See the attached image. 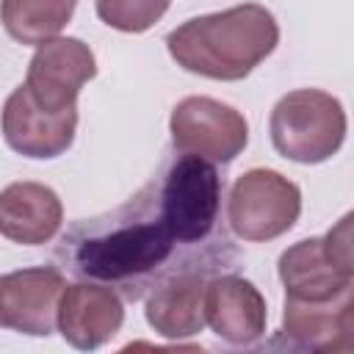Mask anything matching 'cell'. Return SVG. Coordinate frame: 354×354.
<instances>
[{
    "label": "cell",
    "instance_id": "6da1fadb",
    "mask_svg": "<svg viewBox=\"0 0 354 354\" xmlns=\"http://www.w3.org/2000/svg\"><path fill=\"white\" fill-rule=\"evenodd\" d=\"M277 41L279 25L260 3L194 17L166 36L177 66L210 80H243L274 53Z\"/></svg>",
    "mask_w": 354,
    "mask_h": 354
},
{
    "label": "cell",
    "instance_id": "7a4b0ae2",
    "mask_svg": "<svg viewBox=\"0 0 354 354\" xmlns=\"http://www.w3.org/2000/svg\"><path fill=\"white\" fill-rule=\"evenodd\" d=\"M72 243V266L80 277L100 282H133L158 271L174 254V235L155 216L88 224V232L64 238Z\"/></svg>",
    "mask_w": 354,
    "mask_h": 354
},
{
    "label": "cell",
    "instance_id": "3957f363",
    "mask_svg": "<svg viewBox=\"0 0 354 354\" xmlns=\"http://www.w3.org/2000/svg\"><path fill=\"white\" fill-rule=\"evenodd\" d=\"M274 149L296 163H324L346 141V111L321 88H296L271 111Z\"/></svg>",
    "mask_w": 354,
    "mask_h": 354
},
{
    "label": "cell",
    "instance_id": "277c9868",
    "mask_svg": "<svg viewBox=\"0 0 354 354\" xmlns=\"http://www.w3.org/2000/svg\"><path fill=\"white\" fill-rule=\"evenodd\" d=\"M155 213L177 243L205 241L218 218L221 177L216 166L196 155H180L155 185Z\"/></svg>",
    "mask_w": 354,
    "mask_h": 354
},
{
    "label": "cell",
    "instance_id": "5b68a950",
    "mask_svg": "<svg viewBox=\"0 0 354 354\" xmlns=\"http://www.w3.org/2000/svg\"><path fill=\"white\" fill-rule=\"evenodd\" d=\"M351 213H346L324 238H304L279 254L277 271L285 296L301 301H326L354 290Z\"/></svg>",
    "mask_w": 354,
    "mask_h": 354
},
{
    "label": "cell",
    "instance_id": "8992f818",
    "mask_svg": "<svg viewBox=\"0 0 354 354\" xmlns=\"http://www.w3.org/2000/svg\"><path fill=\"white\" fill-rule=\"evenodd\" d=\"M299 185L274 169H249L232 183L227 218L241 241H274L299 221Z\"/></svg>",
    "mask_w": 354,
    "mask_h": 354
},
{
    "label": "cell",
    "instance_id": "52a82bcc",
    "mask_svg": "<svg viewBox=\"0 0 354 354\" xmlns=\"http://www.w3.org/2000/svg\"><path fill=\"white\" fill-rule=\"evenodd\" d=\"M171 144L185 155L205 158L210 163L235 160L249 141L246 116L213 97H185L174 105L171 119Z\"/></svg>",
    "mask_w": 354,
    "mask_h": 354
},
{
    "label": "cell",
    "instance_id": "ba28073f",
    "mask_svg": "<svg viewBox=\"0 0 354 354\" xmlns=\"http://www.w3.org/2000/svg\"><path fill=\"white\" fill-rule=\"evenodd\" d=\"M0 127H3L6 144L14 152H19L25 158H39V160L58 158L75 141L77 105L58 108V111L47 108L33 100V94L28 91L25 83H19L3 105Z\"/></svg>",
    "mask_w": 354,
    "mask_h": 354
},
{
    "label": "cell",
    "instance_id": "9c48e42d",
    "mask_svg": "<svg viewBox=\"0 0 354 354\" xmlns=\"http://www.w3.org/2000/svg\"><path fill=\"white\" fill-rule=\"evenodd\" d=\"M97 75L91 47L72 36H55L36 47L25 86L36 102L47 108H75L80 88Z\"/></svg>",
    "mask_w": 354,
    "mask_h": 354
},
{
    "label": "cell",
    "instance_id": "30bf717a",
    "mask_svg": "<svg viewBox=\"0 0 354 354\" xmlns=\"http://www.w3.org/2000/svg\"><path fill=\"white\" fill-rule=\"evenodd\" d=\"M64 288V274L53 266L19 268L0 277V326L30 337L53 335Z\"/></svg>",
    "mask_w": 354,
    "mask_h": 354
},
{
    "label": "cell",
    "instance_id": "8fae6325",
    "mask_svg": "<svg viewBox=\"0 0 354 354\" xmlns=\"http://www.w3.org/2000/svg\"><path fill=\"white\" fill-rule=\"evenodd\" d=\"M58 332L80 351L100 348L124 324V304L116 290L94 282L66 285L55 313Z\"/></svg>",
    "mask_w": 354,
    "mask_h": 354
},
{
    "label": "cell",
    "instance_id": "7c38bea8",
    "mask_svg": "<svg viewBox=\"0 0 354 354\" xmlns=\"http://www.w3.org/2000/svg\"><path fill=\"white\" fill-rule=\"evenodd\" d=\"M266 299L243 277L224 274L205 282V324L235 346H249L266 332Z\"/></svg>",
    "mask_w": 354,
    "mask_h": 354
},
{
    "label": "cell",
    "instance_id": "4fadbf2b",
    "mask_svg": "<svg viewBox=\"0 0 354 354\" xmlns=\"http://www.w3.org/2000/svg\"><path fill=\"white\" fill-rule=\"evenodd\" d=\"M282 332L296 346L310 351H351L354 290H346L326 301H301L285 296Z\"/></svg>",
    "mask_w": 354,
    "mask_h": 354
},
{
    "label": "cell",
    "instance_id": "5bb4252c",
    "mask_svg": "<svg viewBox=\"0 0 354 354\" xmlns=\"http://www.w3.org/2000/svg\"><path fill=\"white\" fill-rule=\"evenodd\" d=\"M64 224V205L50 185L11 183L0 191V232L25 246L47 243Z\"/></svg>",
    "mask_w": 354,
    "mask_h": 354
},
{
    "label": "cell",
    "instance_id": "9a60e30c",
    "mask_svg": "<svg viewBox=\"0 0 354 354\" xmlns=\"http://www.w3.org/2000/svg\"><path fill=\"white\" fill-rule=\"evenodd\" d=\"M147 324L169 337L185 340L205 329V277L199 271H183L160 282L144 307Z\"/></svg>",
    "mask_w": 354,
    "mask_h": 354
},
{
    "label": "cell",
    "instance_id": "2e32d148",
    "mask_svg": "<svg viewBox=\"0 0 354 354\" xmlns=\"http://www.w3.org/2000/svg\"><path fill=\"white\" fill-rule=\"evenodd\" d=\"M77 0H0V22L19 44H44L72 19Z\"/></svg>",
    "mask_w": 354,
    "mask_h": 354
},
{
    "label": "cell",
    "instance_id": "e0dca14e",
    "mask_svg": "<svg viewBox=\"0 0 354 354\" xmlns=\"http://www.w3.org/2000/svg\"><path fill=\"white\" fill-rule=\"evenodd\" d=\"M169 3L171 0H94L100 19L122 33L149 30L169 11Z\"/></svg>",
    "mask_w": 354,
    "mask_h": 354
}]
</instances>
